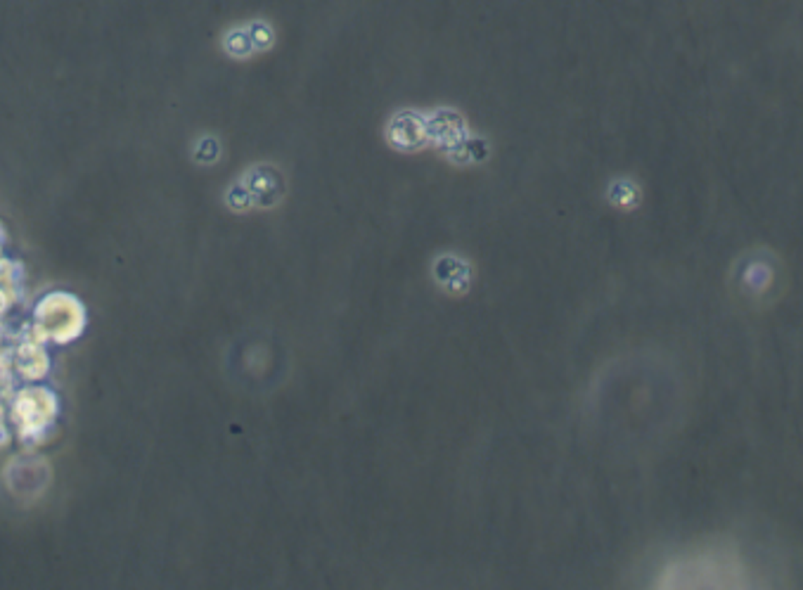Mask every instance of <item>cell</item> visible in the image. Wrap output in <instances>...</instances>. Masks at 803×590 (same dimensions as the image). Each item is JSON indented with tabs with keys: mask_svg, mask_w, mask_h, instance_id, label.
Returning <instances> with one entry per match:
<instances>
[{
	"mask_svg": "<svg viewBox=\"0 0 803 590\" xmlns=\"http://www.w3.org/2000/svg\"><path fill=\"white\" fill-rule=\"evenodd\" d=\"M223 48L227 55L232 57H249L254 53V43H252V36H249L247 26H237V29H230L225 36H223Z\"/></svg>",
	"mask_w": 803,
	"mask_h": 590,
	"instance_id": "6da1fadb",
	"label": "cell"
},
{
	"mask_svg": "<svg viewBox=\"0 0 803 590\" xmlns=\"http://www.w3.org/2000/svg\"><path fill=\"white\" fill-rule=\"evenodd\" d=\"M249 36H252V43H254V50H263L268 48L272 43V31L266 21H254L252 26H247Z\"/></svg>",
	"mask_w": 803,
	"mask_h": 590,
	"instance_id": "7a4b0ae2",
	"label": "cell"
}]
</instances>
